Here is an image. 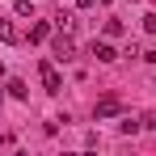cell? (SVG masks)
Returning <instances> with one entry per match:
<instances>
[{"mask_svg":"<svg viewBox=\"0 0 156 156\" xmlns=\"http://www.w3.org/2000/svg\"><path fill=\"white\" fill-rule=\"evenodd\" d=\"M55 30H76V17H72V13H59V17H55Z\"/></svg>","mask_w":156,"mask_h":156,"instance_id":"ba28073f","label":"cell"},{"mask_svg":"<svg viewBox=\"0 0 156 156\" xmlns=\"http://www.w3.org/2000/svg\"><path fill=\"white\" fill-rule=\"evenodd\" d=\"M4 93H9V97H17V101H26V97H30L26 80H9V84H4Z\"/></svg>","mask_w":156,"mask_h":156,"instance_id":"8992f818","label":"cell"},{"mask_svg":"<svg viewBox=\"0 0 156 156\" xmlns=\"http://www.w3.org/2000/svg\"><path fill=\"white\" fill-rule=\"evenodd\" d=\"M0 110H4V93H0Z\"/></svg>","mask_w":156,"mask_h":156,"instance_id":"5bb4252c","label":"cell"},{"mask_svg":"<svg viewBox=\"0 0 156 156\" xmlns=\"http://www.w3.org/2000/svg\"><path fill=\"white\" fill-rule=\"evenodd\" d=\"M51 34H55V26H51V21H38V26L30 30V42H47Z\"/></svg>","mask_w":156,"mask_h":156,"instance_id":"5b68a950","label":"cell"},{"mask_svg":"<svg viewBox=\"0 0 156 156\" xmlns=\"http://www.w3.org/2000/svg\"><path fill=\"white\" fill-rule=\"evenodd\" d=\"M38 76H42V89H47V93H59V89H63V80H59V72H55V63L51 59H47V63H42V68H38Z\"/></svg>","mask_w":156,"mask_h":156,"instance_id":"7a4b0ae2","label":"cell"},{"mask_svg":"<svg viewBox=\"0 0 156 156\" xmlns=\"http://www.w3.org/2000/svg\"><path fill=\"white\" fill-rule=\"evenodd\" d=\"M144 30H148V34H156V13H148V17H144Z\"/></svg>","mask_w":156,"mask_h":156,"instance_id":"7c38bea8","label":"cell"},{"mask_svg":"<svg viewBox=\"0 0 156 156\" xmlns=\"http://www.w3.org/2000/svg\"><path fill=\"white\" fill-rule=\"evenodd\" d=\"M139 122H144V127H148V131H156V110H148V114H144Z\"/></svg>","mask_w":156,"mask_h":156,"instance_id":"8fae6325","label":"cell"},{"mask_svg":"<svg viewBox=\"0 0 156 156\" xmlns=\"http://www.w3.org/2000/svg\"><path fill=\"white\" fill-rule=\"evenodd\" d=\"M118 34H122V21H114V17H110V21H105V38H118Z\"/></svg>","mask_w":156,"mask_h":156,"instance_id":"30bf717a","label":"cell"},{"mask_svg":"<svg viewBox=\"0 0 156 156\" xmlns=\"http://www.w3.org/2000/svg\"><path fill=\"white\" fill-rule=\"evenodd\" d=\"M93 4H97V0H76V9H93Z\"/></svg>","mask_w":156,"mask_h":156,"instance_id":"4fadbf2b","label":"cell"},{"mask_svg":"<svg viewBox=\"0 0 156 156\" xmlns=\"http://www.w3.org/2000/svg\"><path fill=\"white\" fill-rule=\"evenodd\" d=\"M118 114H122L118 97H101V101L93 105V118H118Z\"/></svg>","mask_w":156,"mask_h":156,"instance_id":"3957f363","label":"cell"},{"mask_svg":"<svg viewBox=\"0 0 156 156\" xmlns=\"http://www.w3.org/2000/svg\"><path fill=\"white\" fill-rule=\"evenodd\" d=\"M144 127V122H139V118H122V122H118V131H122V135H135V131Z\"/></svg>","mask_w":156,"mask_h":156,"instance_id":"9c48e42d","label":"cell"},{"mask_svg":"<svg viewBox=\"0 0 156 156\" xmlns=\"http://www.w3.org/2000/svg\"><path fill=\"white\" fill-rule=\"evenodd\" d=\"M105 4H110V0H105Z\"/></svg>","mask_w":156,"mask_h":156,"instance_id":"9a60e30c","label":"cell"},{"mask_svg":"<svg viewBox=\"0 0 156 156\" xmlns=\"http://www.w3.org/2000/svg\"><path fill=\"white\" fill-rule=\"evenodd\" d=\"M76 55V42H72V30H55L51 34V59H59V63H68Z\"/></svg>","mask_w":156,"mask_h":156,"instance_id":"6da1fadb","label":"cell"},{"mask_svg":"<svg viewBox=\"0 0 156 156\" xmlns=\"http://www.w3.org/2000/svg\"><path fill=\"white\" fill-rule=\"evenodd\" d=\"M17 38H21V34H17V26H13V21H0V42H9V47H13Z\"/></svg>","mask_w":156,"mask_h":156,"instance_id":"52a82bcc","label":"cell"},{"mask_svg":"<svg viewBox=\"0 0 156 156\" xmlns=\"http://www.w3.org/2000/svg\"><path fill=\"white\" fill-rule=\"evenodd\" d=\"M93 55H97V63H114V59H118V51H114V47H110V42H93Z\"/></svg>","mask_w":156,"mask_h":156,"instance_id":"277c9868","label":"cell"}]
</instances>
